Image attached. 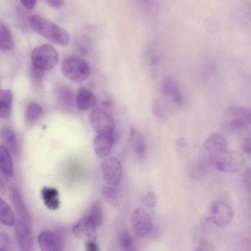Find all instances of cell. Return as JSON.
I'll use <instances>...</instances> for the list:
<instances>
[{"instance_id": "cell-1", "label": "cell", "mask_w": 251, "mask_h": 251, "mask_svg": "<svg viewBox=\"0 0 251 251\" xmlns=\"http://www.w3.org/2000/svg\"><path fill=\"white\" fill-rule=\"evenodd\" d=\"M233 217V211L229 205L222 201H214L201 217V228L205 233H209L215 226H223L228 225Z\"/></svg>"}, {"instance_id": "cell-2", "label": "cell", "mask_w": 251, "mask_h": 251, "mask_svg": "<svg viewBox=\"0 0 251 251\" xmlns=\"http://www.w3.org/2000/svg\"><path fill=\"white\" fill-rule=\"evenodd\" d=\"M29 24L35 32L54 43L65 45L69 41V35L64 29L41 16L31 15Z\"/></svg>"}, {"instance_id": "cell-3", "label": "cell", "mask_w": 251, "mask_h": 251, "mask_svg": "<svg viewBox=\"0 0 251 251\" xmlns=\"http://www.w3.org/2000/svg\"><path fill=\"white\" fill-rule=\"evenodd\" d=\"M61 70L67 78L75 81L82 82L86 80L90 74V66L81 57L69 55L62 61Z\"/></svg>"}, {"instance_id": "cell-4", "label": "cell", "mask_w": 251, "mask_h": 251, "mask_svg": "<svg viewBox=\"0 0 251 251\" xmlns=\"http://www.w3.org/2000/svg\"><path fill=\"white\" fill-rule=\"evenodd\" d=\"M224 123L232 131L243 130L251 124V109L240 106H230L225 111Z\"/></svg>"}, {"instance_id": "cell-5", "label": "cell", "mask_w": 251, "mask_h": 251, "mask_svg": "<svg viewBox=\"0 0 251 251\" xmlns=\"http://www.w3.org/2000/svg\"><path fill=\"white\" fill-rule=\"evenodd\" d=\"M31 59L32 66L45 71L51 69L57 64L58 55L52 46L45 44L33 50Z\"/></svg>"}, {"instance_id": "cell-6", "label": "cell", "mask_w": 251, "mask_h": 251, "mask_svg": "<svg viewBox=\"0 0 251 251\" xmlns=\"http://www.w3.org/2000/svg\"><path fill=\"white\" fill-rule=\"evenodd\" d=\"M90 123L98 134L114 133L115 125L111 116L104 110L95 108L89 115Z\"/></svg>"}, {"instance_id": "cell-7", "label": "cell", "mask_w": 251, "mask_h": 251, "mask_svg": "<svg viewBox=\"0 0 251 251\" xmlns=\"http://www.w3.org/2000/svg\"><path fill=\"white\" fill-rule=\"evenodd\" d=\"M245 163L241 154L236 151H226L215 158L217 169L223 172L232 173L241 170Z\"/></svg>"}, {"instance_id": "cell-8", "label": "cell", "mask_w": 251, "mask_h": 251, "mask_svg": "<svg viewBox=\"0 0 251 251\" xmlns=\"http://www.w3.org/2000/svg\"><path fill=\"white\" fill-rule=\"evenodd\" d=\"M102 178L109 186L117 185L120 182L122 168L120 161L115 157L105 158L101 165Z\"/></svg>"}, {"instance_id": "cell-9", "label": "cell", "mask_w": 251, "mask_h": 251, "mask_svg": "<svg viewBox=\"0 0 251 251\" xmlns=\"http://www.w3.org/2000/svg\"><path fill=\"white\" fill-rule=\"evenodd\" d=\"M131 225L135 233L139 236L147 235L152 227V220L149 213L144 208L139 207L133 211Z\"/></svg>"}, {"instance_id": "cell-10", "label": "cell", "mask_w": 251, "mask_h": 251, "mask_svg": "<svg viewBox=\"0 0 251 251\" xmlns=\"http://www.w3.org/2000/svg\"><path fill=\"white\" fill-rule=\"evenodd\" d=\"M15 234L18 247L21 251H33L34 242L31 225L16 220Z\"/></svg>"}, {"instance_id": "cell-11", "label": "cell", "mask_w": 251, "mask_h": 251, "mask_svg": "<svg viewBox=\"0 0 251 251\" xmlns=\"http://www.w3.org/2000/svg\"><path fill=\"white\" fill-rule=\"evenodd\" d=\"M37 242L41 251H61L63 248L62 237L50 230H44L40 232Z\"/></svg>"}, {"instance_id": "cell-12", "label": "cell", "mask_w": 251, "mask_h": 251, "mask_svg": "<svg viewBox=\"0 0 251 251\" xmlns=\"http://www.w3.org/2000/svg\"><path fill=\"white\" fill-rule=\"evenodd\" d=\"M10 198L14 207L16 220L31 225V218L24 202L20 192L16 187H13L10 191Z\"/></svg>"}, {"instance_id": "cell-13", "label": "cell", "mask_w": 251, "mask_h": 251, "mask_svg": "<svg viewBox=\"0 0 251 251\" xmlns=\"http://www.w3.org/2000/svg\"><path fill=\"white\" fill-rule=\"evenodd\" d=\"M204 148L211 155H216V158L226 151L227 142L226 138L222 134L213 132L205 139Z\"/></svg>"}, {"instance_id": "cell-14", "label": "cell", "mask_w": 251, "mask_h": 251, "mask_svg": "<svg viewBox=\"0 0 251 251\" xmlns=\"http://www.w3.org/2000/svg\"><path fill=\"white\" fill-rule=\"evenodd\" d=\"M97 227L88 219L87 215L81 218L73 227V232L76 237L95 241Z\"/></svg>"}, {"instance_id": "cell-15", "label": "cell", "mask_w": 251, "mask_h": 251, "mask_svg": "<svg viewBox=\"0 0 251 251\" xmlns=\"http://www.w3.org/2000/svg\"><path fill=\"white\" fill-rule=\"evenodd\" d=\"M115 141L114 133L98 134L94 141V148L97 155L103 158L108 155Z\"/></svg>"}, {"instance_id": "cell-16", "label": "cell", "mask_w": 251, "mask_h": 251, "mask_svg": "<svg viewBox=\"0 0 251 251\" xmlns=\"http://www.w3.org/2000/svg\"><path fill=\"white\" fill-rule=\"evenodd\" d=\"M96 98L90 90L81 87L76 97V105L82 110H87L93 107L96 103Z\"/></svg>"}, {"instance_id": "cell-17", "label": "cell", "mask_w": 251, "mask_h": 251, "mask_svg": "<svg viewBox=\"0 0 251 251\" xmlns=\"http://www.w3.org/2000/svg\"><path fill=\"white\" fill-rule=\"evenodd\" d=\"M41 196L44 204L49 209L55 210L59 208L60 201L57 189L44 187L41 190Z\"/></svg>"}, {"instance_id": "cell-18", "label": "cell", "mask_w": 251, "mask_h": 251, "mask_svg": "<svg viewBox=\"0 0 251 251\" xmlns=\"http://www.w3.org/2000/svg\"><path fill=\"white\" fill-rule=\"evenodd\" d=\"M13 96L9 89H1L0 92V117L7 119L11 114Z\"/></svg>"}, {"instance_id": "cell-19", "label": "cell", "mask_w": 251, "mask_h": 251, "mask_svg": "<svg viewBox=\"0 0 251 251\" xmlns=\"http://www.w3.org/2000/svg\"><path fill=\"white\" fill-rule=\"evenodd\" d=\"M0 167L3 175L11 177L13 175V166L9 152L3 145L0 148Z\"/></svg>"}, {"instance_id": "cell-20", "label": "cell", "mask_w": 251, "mask_h": 251, "mask_svg": "<svg viewBox=\"0 0 251 251\" xmlns=\"http://www.w3.org/2000/svg\"><path fill=\"white\" fill-rule=\"evenodd\" d=\"M14 42L9 28L2 22H0V48L4 51H9L13 48Z\"/></svg>"}, {"instance_id": "cell-21", "label": "cell", "mask_w": 251, "mask_h": 251, "mask_svg": "<svg viewBox=\"0 0 251 251\" xmlns=\"http://www.w3.org/2000/svg\"><path fill=\"white\" fill-rule=\"evenodd\" d=\"M130 135L136 155L139 158H143L146 151V145L143 135L133 128L130 129Z\"/></svg>"}, {"instance_id": "cell-22", "label": "cell", "mask_w": 251, "mask_h": 251, "mask_svg": "<svg viewBox=\"0 0 251 251\" xmlns=\"http://www.w3.org/2000/svg\"><path fill=\"white\" fill-rule=\"evenodd\" d=\"M0 218L2 223L6 226H11L15 224V218L9 205L2 199L0 202Z\"/></svg>"}, {"instance_id": "cell-23", "label": "cell", "mask_w": 251, "mask_h": 251, "mask_svg": "<svg viewBox=\"0 0 251 251\" xmlns=\"http://www.w3.org/2000/svg\"><path fill=\"white\" fill-rule=\"evenodd\" d=\"M57 95L59 102L65 107L72 108L75 106V96L69 88L64 86L60 88Z\"/></svg>"}, {"instance_id": "cell-24", "label": "cell", "mask_w": 251, "mask_h": 251, "mask_svg": "<svg viewBox=\"0 0 251 251\" xmlns=\"http://www.w3.org/2000/svg\"><path fill=\"white\" fill-rule=\"evenodd\" d=\"M4 142L9 151L14 155L18 150L17 140L13 131L9 127H4L1 132Z\"/></svg>"}, {"instance_id": "cell-25", "label": "cell", "mask_w": 251, "mask_h": 251, "mask_svg": "<svg viewBox=\"0 0 251 251\" xmlns=\"http://www.w3.org/2000/svg\"><path fill=\"white\" fill-rule=\"evenodd\" d=\"M87 216L90 222L96 227L101 225L103 220V214L100 201H96L93 204Z\"/></svg>"}, {"instance_id": "cell-26", "label": "cell", "mask_w": 251, "mask_h": 251, "mask_svg": "<svg viewBox=\"0 0 251 251\" xmlns=\"http://www.w3.org/2000/svg\"><path fill=\"white\" fill-rule=\"evenodd\" d=\"M42 113V107L38 103L32 101L27 106L25 119L27 123H32L37 120Z\"/></svg>"}, {"instance_id": "cell-27", "label": "cell", "mask_w": 251, "mask_h": 251, "mask_svg": "<svg viewBox=\"0 0 251 251\" xmlns=\"http://www.w3.org/2000/svg\"><path fill=\"white\" fill-rule=\"evenodd\" d=\"M101 195L103 199L110 205L116 206L119 200L115 190L110 186H104L101 190Z\"/></svg>"}, {"instance_id": "cell-28", "label": "cell", "mask_w": 251, "mask_h": 251, "mask_svg": "<svg viewBox=\"0 0 251 251\" xmlns=\"http://www.w3.org/2000/svg\"><path fill=\"white\" fill-rule=\"evenodd\" d=\"M119 243L124 250H127L130 248L132 240L130 234L126 230L122 231L119 236Z\"/></svg>"}, {"instance_id": "cell-29", "label": "cell", "mask_w": 251, "mask_h": 251, "mask_svg": "<svg viewBox=\"0 0 251 251\" xmlns=\"http://www.w3.org/2000/svg\"><path fill=\"white\" fill-rule=\"evenodd\" d=\"M31 76L34 83L37 85H40L43 78L44 71L32 66L31 71Z\"/></svg>"}, {"instance_id": "cell-30", "label": "cell", "mask_w": 251, "mask_h": 251, "mask_svg": "<svg viewBox=\"0 0 251 251\" xmlns=\"http://www.w3.org/2000/svg\"><path fill=\"white\" fill-rule=\"evenodd\" d=\"M143 203L149 207H154L156 202V196L152 191H149L142 198Z\"/></svg>"}, {"instance_id": "cell-31", "label": "cell", "mask_w": 251, "mask_h": 251, "mask_svg": "<svg viewBox=\"0 0 251 251\" xmlns=\"http://www.w3.org/2000/svg\"><path fill=\"white\" fill-rule=\"evenodd\" d=\"M242 182L245 188L251 192V167L246 169L243 172Z\"/></svg>"}, {"instance_id": "cell-32", "label": "cell", "mask_w": 251, "mask_h": 251, "mask_svg": "<svg viewBox=\"0 0 251 251\" xmlns=\"http://www.w3.org/2000/svg\"><path fill=\"white\" fill-rule=\"evenodd\" d=\"M242 148L247 154L251 156V135L246 137L244 140Z\"/></svg>"}, {"instance_id": "cell-33", "label": "cell", "mask_w": 251, "mask_h": 251, "mask_svg": "<svg viewBox=\"0 0 251 251\" xmlns=\"http://www.w3.org/2000/svg\"><path fill=\"white\" fill-rule=\"evenodd\" d=\"M85 251H100V249L95 241L88 240L85 244Z\"/></svg>"}, {"instance_id": "cell-34", "label": "cell", "mask_w": 251, "mask_h": 251, "mask_svg": "<svg viewBox=\"0 0 251 251\" xmlns=\"http://www.w3.org/2000/svg\"><path fill=\"white\" fill-rule=\"evenodd\" d=\"M46 2L49 5L55 8H59L64 4V1L61 0H48Z\"/></svg>"}, {"instance_id": "cell-35", "label": "cell", "mask_w": 251, "mask_h": 251, "mask_svg": "<svg viewBox=\"0 0 251 251\" xmlns=\"http://www.w3.org/2000/svg\"><path fill=\"white\" fill-rule=\"evenodd\" d=\"M188 142L187 140L183 138H181L178 139L176 142V148L178 151L182 150V149L186 148Z\"/></svg>"}, {"instance_id": "cell-36", "label": "cell", "mask_w": 251, "mask_h": 251, "mask_svg": "<svg viewBox=\"0 0 251 251\" xmlns=\"http://www.w3.org/2000/svg\"><path fill=\"white\" fill-rule=\"evenodd\" d=\"M22 4L27 9H32L35 5H36L37 1V0H23L21 1Z\"/></svg>"}, {"instance_id": "cell-37", "label": "cell", "mask_w": 251, "mask_h": 251, "mask_svg": "<svg viewBox=\"0 0 251 251\" xmlns=\"http://www.w3.org/2000/svg\"><path fill=\"white\" fill-rule=\"evenodd\" d=\"M194 251H203V250L201 248H197Z\"/></svg>"}, {"instance_id": "cell-38", "label": "cell", "mask_w": 251, "mask_h": 251, "mask_svg": "<svg viewBox=\"0 0 251 251\" xmlns=\"http://www.w3.org/2000/svg\"><path fill=\"white\" fill-rule=\"evenodd\" d=\"M0 251H6L4 249L1 248L0 249Z\"/></svg>"}, {"instance_id": "cell-39", "label": "cell", "mask_w": 251, "mask_h": 251, "mask_svg": "<svg viewBox=\"0 0 251 251\" xmlns=\"http://www.w3.org/2000/svg\"></svg>"}]
</instances>
